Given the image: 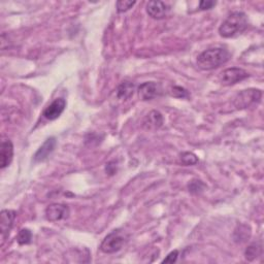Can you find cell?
Instances as JSON below:
<instances>
[{
    "instance_id": "cell-1",
    "label": "cell",
    "mask_w": 264,
    "mask_h": 264,
    "mask_svg": "<svg viewBox=\"0 0 264 264\" xmlns=\"http://www.w3.org/2000/svg\"><path fill=\"white\" fill-rule=\"evenodd\" d=\"M249 26L248 17L243 12L230 14L219 27V34L224 38L234 37L243 33Z\"/></svg>"
},
{
    "instance_id": "cell-2",
    "label": "cell",
    "mask_w": 264,
    "mask_h": 264,
    "mask_svg": "<svg viewBox=\"0 0 264 264\" xmlns=\"http://www.w3.org/2000/svg\"><path fill=\"white\" fill-rule=\"evenodd\" d=\"M230 59V53L222 47H214V49L202 52L197 58V65L202 70H212L225 64Z\"/></svg>"
},
{
    "instance_id": "cell-3",
    "label": "cell",
    "mask_w": 264,
    "mask_h": 264,
    "mask_svg": "<svg viewBox=\"0 0 264 264\" xmlns=\"http://www.w3.org/2000/svg\"><path fill=\"white\" fill-rule=\"evenodd\" d=\"M128 241V235L121 229L109 233L100 245V251L105 254H114L121 250Z\"/></svg>"
},
{
    "instance_id": "cell-4",
    "label": "cell",
    "mask_w": 264,
    "mask_h": 264,
    "mask_svg": "<svg viewBox=\"0 0 264 264\" xmlns=\"http://www.w3.org/2000/svg\"><path fill=\"white\" fill-rule=\"evenodd\" d=\"M262 98V92L259 89H247L239 92L234 98V105L237 110H245L258 104Z\"/></svg>"
},
{
    "instance_id": "cell-5",
    "label": "cell",
    "mask_w": 264,
    "mask_h": 264,
    "mask_svg": "<svg viewBox=\"0 0 264 264\" xmlns=\"http://www.w3.org/2000/svg\"><path fill=\"white\" fill-rule=\"evenodd\" d=\"M250 75L243 68L231 67L223 70L219 76V82L224 86H232L248 79Z\"/></svg>"
},
{
    "instance_id": "cell-6",
    "label": "cell",
    "mask_w": 264,
    "mask_h": 264,
    "mask_svg": "<svg viewBox=\"0 0 264 264\" xmlns=\"http://www.w3.org/2000/svg\"><path fill=\"white\" fill-rule=\"evenodd\" d=\"M45 218L51 222H57L65 220L69 217L70 209L66 204L53 203L45 208Z\"/></svg>"
},
{
    "instance_id": "cell-7",
    "label": "cell",
    "mask_w": 264,
    "mask_h": 264,
    "mask_svg": "<svg viewBox=\"0 0 264 264\" xmlns=\"http://www.w3.org/2000/svg\"><path fill=\"white\" fill-rule=\"evenodd\" d=\"M146 10L148 15L155 20H162L166 18L171 11L169 5L163 2H158V0H152V2H149L147 4Z\"/></svg>"
},
{
    "instance_id": "cell-8",
    "label": "cell",
    "mask_w": 264,
    "mask_h": 264,
    "mask_svg": "<svg viewBox=\"0 0 264 264\" xmlns=\"http://www.w3.org/2000/svg\"><path fill=\"white\" fill-rule=\"evenodd\" d=\"M137 92H138V97L141 100L148 101L159 96L161 93V89L160 86L155 82H146L138 87Z\"/></svg>"
},
{
    "instance_id": "cell-9",
    "label": "cell",
    "mask_w": 264,
    "mask_h": 264,
    "mask_svg": "<svg viewBox=\"0 0 264 264\" xmlns=\"http://www.w3.org/2000/svg\"><path fill=\"white\" fill-rule=\"evenodd\" d=\"M57 145V140L55 137H49L47 138L42 145L39 147V149L36 151V153L33 156L34 162H43L47 158L50 157V155L54 152L55 148Z\"/></svg>"
},
{
    "instance_id": "cell-10",
    "label": "cell",
    "mask_w": 264,
    "mask_h": 264,
    "mask_svg": "<svg viewBox=\"0 0 264 264\" xmlns=\"http://www.w3.org/2000/svg\"><path fill=\"white\" fill-rule=\"evenodd\" d=\"M66 107V101L63 98H56L51 104L47 105L43 113L42 116L46 119L50 120V121H54V120L58 119L61 114L64 112Z\"/></svg>"
},
{
    "instance_id": "cell-11",
    "label": "cell",
    "mask_w": 264,
    "mask_h": 264,
    "mask_svg": "<svg viewBox=\"0 0 264 264\" xmlns=\"http://www.w3.org/2000/svg\"><path fill=\"white\" fill-rule=\"evenodd\" d=\"M2 220H0V226H2V235L6 239L14 226L15 220L17 218V213L13 209H4L2 212Z\"/></svg>"
},
{
    "instance_id": "cell-12",
    "label": "cell",
    "mask_w": 264,
    "mask_h": 264,
    "mask_svg": "<svg viewBox=\"0 0 264 264\" xmlns=\"http://www.w3.org/2000/svg\"><path fill=\"white\" fill-rule=\"evenodd\" d=\"M14 158V145L10 139H3L0 147V167L5 170L8 167Z\"/></svg>"
},
{
    "instance_id": "cell-13",
    "label": "cell",
    "mask_w": 264,
    "mask_h": 264,
    "mask_svg": "<svg viewBox=\"0 0 264 264\" xmlns=\"http://www.w3.org/2000/svg\"><path fill=\"white\" fill-rule=\"evenodd\" d=\"M142 124L148 130L159 129L163 125V117L158 111H152L147 115Z\"/></svg>"
},
{
    "instance_id": "cell-14",
    "label": "cell",
    "mask_w": 264,
    "mask_h": 264,
    "mask_svg": "<svg viewBox=\"0 0 264 264\" xmlns=\"http://www.w3.org/2000/svg\"><path fill=\"white\" fill-rule=\"evenodd\" d=\"M135 86L131 82H123L120 84V86L117 89V97L119 99L126 100L130 98L134 93Z\"/></svg>"
},
{
    "instance_id": "cell-15",
    "label": "cell",
    "mask_w": 264,
    "mask_h": 264,
    "mask_svg": "<svg viewBox=\"0 0 264 264\" xmlns=\"http://www.w3.org/2000/svg\"><path fill=\"white\" fill-rule=\"evenodd\" d=\"M32 241V232L27 229V228H23L19 231L18 236H17V242L19 245L24 246V245H28Z\"/></svg>"
},
{
    "instance_id": "cell-16",
    "label": "cell",
    "mask_w": 264,
    "mask_h": 264,
    "mask_svg": "<svg viewBox=\"0 0 264 264\" xmlns=\"http://www.w3.org/2000/svg\"><path fill=\"white\" fill-rule=\"evenodd\" d=\"M262 252V248H261V245L257 244V243H254L252 245H250L247 249H246V252H245V257L247 260L249 261H253L254 259H256Z\"/></svg>"
},
{
    "instance_id": "cell-17",
    "label": "cell",
    "mask_w": 264,
    "mask_h": 264,
    "mask_svg": "<svg viewBox=\"0 0 264 264\" xmlns=\"http://www.w3.org/2000/svg\"><path fill=\"white\" fill-rule=\"evenodd\" d=\"M188 189L192 194H200L206 189V186L200 180H193L189 183Z\"/></svg>"
},
{
    "instance_id": "cell-18",
    "label": "cell",
    "mask_w": 264,
    "mask_h": 264,
    "mask_svg": "<svg viewBox=\"0 0 264 264\" xmlns=\"http://www.w3.org/2000/svg\"><path fill=\"white\" fill-rule=\"evenodd\" d=\"M238 229H239V231L236 229L235 232H234V233H238V236H237V235L234 236L235 241H236V242H241V243L246 242L247 238H249L250 235H251V229H250V227L246 225V226H245V230H243V225H241V226H238Z\"/></svg>"
},
{
    "instance_id": "cell-19",
    "label": "cell",
    "mask_w": 264,
    "mask_h": 264,
    "mask_svg": "<svg viewBox=\"0 0 264 264\" xmlns=\"http://www.w3.org/2000/svg\"><path fill=\"white\" fill-rule=\"evenodd\" d=\"M181 160L182 162L189 166V165H195L198 162V158L195 154L190 153V152H184L181 154Z\"/></svg>"
},
{
    "instance_id": "cell-20",
    "label": "cell",
    "mask_w": 264,
    "mask_h": 264,
    "mask_svg": "<svg viewBox=\"0 0 264 264\" xmlns=\"http://www.w3.org/2000/svg\"><path fill=\"white\" fill-rule=\"evenodd\" d=\"M136 2H126V0H120V2H117L116 7L118 13H126L130 9H132L135 6Z\"/></svg>"
},
{
    "instance_id": "cell-21",
    "label": "cell",
    "mask_w": 264,
    "mask_h": 264,
    "mask_svg": "<svg viewBox=\"0 0 264 264\" xmlns=\"http://www.w3.org/2000/svg\"><path fill=\"white\" fill-rule=\"evenodd\" d=\"M171 94H172V96H174V97H177V98H187L189 96L188 91L186 89L182 88V87H179V86H175L172 89Z\"/></svg>"
},
{
    "instance_id": "cell-22",
    "label": "cell",
    "mask_w": 264,
    "mask_h": 264,
    "mask_svg": "<svg viewBox=\"0 0 264 264\" xmlns=\"http://www.w3.org/2000/svg\"><path fill=\"white\" fill-rule=\"evenodd\" d=\"M178 257H179V251H178V250H175V251L171 252L169 255H167V256L163 259L162 263H175V262H177Z\"/></svg>"
},
{
    "instance_id": "cell-23",
    "label": "cell",
    "mask_w": 264,
    "mask_h": 264,
    "mask_svg": "<svg viewBox=\"0 0 264 264\" xmlns=\"http://www.w3.org/2000/svg\"><path fill=\"white\" fill-rule=\"evenodd\" d=\"M216 6V3L215 2H209V0H202V2H200L199 4V9L201 11H206V10H210L213 7Z\"/></svg>"
},
{
    "instance_id": "cell-24",
    "label": "cell",
    "mask_w": 264,
    "mask_h": 264,
    "mask_svg": "<svg viewBox=\"0 0 264 264\" xmlns=\"http://www.w3.org/2000/svg\"><path fill=\"white\" fill-rule=\"evenodd\" d=\"M114 164V161H111L107 164V167H105V172L107 174H109L110 176H113L116 174L117 172V166L116 165H113Z\"/></svg>"
}]
</instances>
